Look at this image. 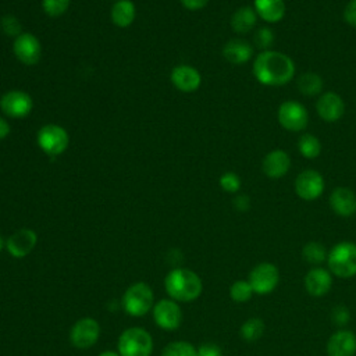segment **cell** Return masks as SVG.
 Here are the masks:
<instances>
[{"mask_svg": "<svg viewBox=\"0 0 356 356\" xmlns=\"http://www.w3.org/2000/svg\"><path fill=\"white\" fill-rule=\"evenodd\" d=\"M197 356H222V350L218 345L207 342L197 348Z\"/></svg>", "mask_w": 356, "mask_h": 356, "instance_id": "obj_36", "label": "cell"}, {"mask_svg": "<svg viewBox=\"0 0 356 356\" xmlns=\"http://www.w3.org/2000/svg\"><path fill=\"white\" fill-rule=\"evenodd\" d=\"M305 289L310 296L321 298L327 295L332 286V274L323 267H312L303 280Z\"/></svg>", "mask_w": 356, "mask_h": 356, "instance_id": "obj_15", "label": "cell"}, {"mask_svg": "<svg viewBox=\"0 0 356 356\" xmlns=\"http://www.w3.org/2000/svg\"><path fill=\"white\" fill-rule=\"evenodd\" d=\"M13 51L22 64L33 65L40 60L42 46L35 35L21 33L13 43Z\"/></svg>", "mask_w": 356, "mask_h": 356, "instance_id": "obj_14", "label": "cell"}, {"mask_svg": "<svg viewBox=\"0 0 356 356\" xmlns=\"http://www.w3.org/2000/svg\"><path fill=\"white\" fill-rule=\"evenodd\" d=\"M328 202L331 210L341 217H350L356 213V195L349 188H335L331 192Z\"/></svg>", "mask_w": 356, "mask_h": 356, "instance_id": "obj_20", "label": "cell"}, {"mask_svg": "<svg viewBox=\"0 0 356 356\" xmlns=\"http://www.w3.org/2000/svg\"><path fill=\"white\" fill-rule=\"evenodd\" d=\"M224 58L231 64H245L253 56V47L242 39H231L222 47Z\"/></svg>", "mask_w": 356, "mask_h": 356, "instance_id": "obj_21", "label": "cell"}, {"mask_svg": "<svg viewBox=\"0 0 356 356\" xmlns=\"http://www.w3.org/2000/svg\"><path fill=\"white\" fill-rule=\"evenodd\" d=\"M32 97L22 90H10L0 99L1 111L11 118H24L32 110Z\"/></svg>", "mask_w": 356, "mask_h": 356, "instance_id": "obj_11", "label": "cell"}, {"mask_svg": "<svg viewBox=\"0 0 356 356\" xmlns=\"http://www.w3.org/2000/svg\"><path fill=\"white\" fill-rule=\"evenodd\" d=\"M274 43V32L267 28V26H261L254 33V44L261 50H270V47Z\"/></svg>", "mask_w": 356, "mask_h": 356, "instance_id": "obj_31", "label": "cell"}, {"mask_svg": "<svg viewBox=\"0 0 356 356\" xmlns=\"http://www.w3.org/2000/svg\"><path fill=\"white\" fill-rule=\"evenodd\" d=\"M97 356H120V353L114 352V350H103Z\"/></svg>", "mask_w": 356, "mask_h": 356, "instance_id": "obj_41", "label": "cell"}, {"mask_svg": "<svg viewBox=\"0 0 356 356\" xmlns=\"http://www.w3.org/2000/svg\"><path fill=\"white\" fill-rule=\"evenodd\" d=\"M4 248H6V241H4V238L0 235V252H1Z\"/></svg>", "mask_w": 356, "mask_h": 356, "instance_id": "obj_42", "label": "cell"}, {"mask_svg": "<svg viewBox=\"0 0 356 356\" xmlns=\"http://www.w3.org/2000/svg\"><path fill=\"white\" fill-rule=\"evenodd\" d=\"M248 281L252 285L254 293L257 295L271 293L280 284L278 267L268 261L259 263L250 270Z\"/></svg>", "mask_w": 356, "mask_h": 356, "instance_id": "obj_7", "label": "cell"}, {"mask_svg": "<svg viewBox=\"0 0 356 356\" xmlns=\"http://www.w3.org/2000/svg\"><path fill=\"white\" fill-rule=\"evenodd\" d=\"M291 168V157L285 150L275 149L267 153L261 161V170L268 178L277 179L286 175Z\"/></svg>", "mask_w": 356, "mask_h": 356, "instance_id": "obj_18", "label": "cell"}, {"mask_svg": "<svg viewBox=\"0 0 356 356\" xmlns=\"http://www.w3.org/2000/svg\"><path fill=\"white\" fill-rule=\"evenodd\" d=\"M254 11L263 21L274 24L284 18L285 3L284 0H254Z\"/></svg>", "mask_w": 356, "mask_h": 356, "instance_id": "obj_22", "label": "cell"}, {"mask_svg": "<svg viewBox=\"0 0 356 356\" xmlns=\"http://www.w3.org/2000/svg\"><path fill=\"white\" fill-rule=\"evenodd\" d=\"M1 26L3 31L8 35V36H19L21 35V22L14 17V15H7L1 19Z\"/></svg>", "mask_w": 356, "mask_h": 356, "instance_id": "obj_35", "label": "cell"}, {"mask_svg": "<svg viewBox=\"0 0 356 356\" xmlns=\"http://www.w3.org/2000/svg\"><path fill=\"white\" fill-rule=\"evenodd\" d=\"M121 303L127 314L142 317L153 309L154 293L146 282H135L125 289Z\"/></svg>", "mask_w": 356, "mask_h": 356, "instance_id": "obj_5", "label": "cell"}, {"mask_svg": "<svg viewBox=\"0 0 356 356\" xmlns=\"http://www.w3.org/2000/svg\"><path fill=\"white\" fill-rule=\"evenodd\" d=\"M232 204L238 211L245 213L250 209V197L248 195H236L232 200Z\"/></svg>", "mask_w": 356, "mask_h": 356, "instance_id": "obj_38", "label": "cell"}, {"mask_svg": "<svg viewBox=\"0 0 356 356\" xmlns=\"http://www.w3.org/2000/svg\"><path fill=\"white\" fill-rule=\"evenodd\" d=\"M171 82L178 90L189 93L195 92L200 86L202 76L196 68L186 64H181L172 68Z\"/></svg>", "mask_w": 356, "mask_h": 356, "instance_id": "obj_19", "label": "cell"}, {"mask_svg": "<svg viewBox=\"0 0 356 356\" xmlns=\"http://www.w3.org/2000/svg\"><path fill=\"white\" fill-rule=\"evenodd\" d=\"M257 22V14L253 7L243 6L238 8L231 17V28L234 32L243 35L250 32Z\"/></svg>", "mask_w": 356, "mask_h": 356, "instance_id": "obj_23", "label": "cell"}, {"mask_svg": "<svg viewBox=\"0 0 356 356\" xmlns=\"http://www.w3.org/2000/svg\"><path fill=\"white\" fill-rule=\"evenodd\" d=\"M327 256L328 252L325 246L317 241H310L302 248V257L310 266L318 267L321 263L327 261Z\"/></svg>", "mask_w": 356, "mask_h": 356, "instance_id": "obj_25", "label": "cell"}, {"mask_svg": "<svg viewBox=\"0 0 356 356\" xmlns=\"http://www.w3.org/2000/svg\"><path fill=\"white\" fill-rule=\"evenodd\" d=\"M331 321L339 328H345L350 321V312L345 305H337L331 310Z\"/></svg>", "mask_w": 356, "mask_h": 356, "instance_id": "obj_33", "label": "cell"}, {"mask_svg": "<svg viewBox=\"0 0 356 356\" xmlns=\"http://www.w3.org/2000/svg\"><path fill=\"white\" fill-rule=\"evenodd\" d=\"M135 6L131 0H118L111 8V21L120 28L129 26L135 19Z\"/></svg>", "mask_w": 356, "mask_h": 356, "instance_id": "obj_24", "label": "cell"}, {"mask_svg": "<svg viewBox=\"0 0 356 356\" xmlns=\"http://www.w3.org/2000/svg\"><path fill=\"white\" fill-rule=\"evenodd\" d=\"M343 19L353 28H356V0H350L343 11Z\"/></svg>", "mask_w": 356, "mask_h": 356, "instance_id": "obj_37", "label": "cell"}, {"mask_svg": "<svg viewBox=\"0 0 356 356\" xmlns=\"http://www.w3.org/2000/svg\"><path fill=\"white\" fill-rule=\"evenodd\" d=\"M161 356H197V348L188 341H174L164 346Z\"/></svg>", "mask_w": 356, "mask_h": 356, "instance_id": "obj_29", "label": "cell"}, {"mask_svg": "<svg viewBox=\"0 0 356 356\" xmlns=\"http://www.w3.org/2000/svg\"><path fill=\"white\" fill-rule=\"evenodd\" d=\"M317 114L327 122L338 121L345 113V103L342 97L335 92H325L320 95L316 103Z\"/></svg>", "mask_w": 356, "mask_h": 356, "instance_id": "obj_17", "label": "cell"}, {"mask_svg": "<svg viewBox=\"0 0 356 356\" xmlns=\"http://www.w3.org/2000/svg\"><path fill=\"white\" fill-rule=\"evenodd\" d=\"M181 3L185 8L195 11V10L203 8L209 3V0H181Z\"/></svg>", "mask_w": 356, "mask_h": 356, "instance_id": "obj_39", "label": "cell"}, {"mask_svg": "<svg viewBox=\"0 0 356 356\" xmlns=\"http://www.w3.org/2000/svg\"><path fill=\"white\" fill-rule=\"evenodd\" d=\"M327 356H355L356 355V335L353 331L339 328L327 341Z\"/></svg>", "mask_w": 356, "mask_h": 356, "instance_id": "obj_16", "label": "cell"}, {"mask_svg": "<svg viewBox=\"0 0 356 356\" xmlns=\"http://www.w3.org/2000/svg\"><path fill=\"white\" fill-rule=\"evenodd\" d=\"M117 352L120 356H150L153 338L145 328L129 327L120 334Z\"/></svg>", "mask_w": 356, "mask_h": 356, "instance_id": "obj_4", "label": "cell"}, {"mask_svg": "<svg viewBox=\"0 0 356 356\" xmlns=\"http://www.w3.org/2000/svg\"><path fill=\"white\" fill-rule=\"evenodd\" d=\"M153 320L156 325L165 331H174L181 325L182 312L178 302L168 299H161L154 303L153 309Z\"/></svg>", "mask_w": 356, "mask_h": 356, "instance_id": "obj_10", "label": "cell"}, {"mask_svg": "<svg viewBox=\"0 0 356 356\" xmlns=\"http://www.w3.org/2000/svg\"><path fill=\"white\" fill-rule=\"evenodd\" d=\"M266 331V324L260 317H250L242 323L239 328V335L246 342L259 341Z\"/></svg>", "mask_w": 356, "mask_h": 356, "instance_id": "obj_26", "label": "cell"}, {"mask_svg": "<svg viewBox=\"0 0 356 356\" xmlns=\"http://www.w3.org/2000/svg\"><path fill=\"white\" fill-rule=\"evenodd\" d=\"M331 274L338 278H352L356 275V243L342 241L337 243L327 256Z\"/></svg>", "mask_w": 356, "mask_h": 356, "instance_id": "obj_3", "label": "cell"}, {"mask_svg": "<svg viewBox=\"0 0 356 356\" xmlns=\"http://www.w3.org/2000/svg\"><path fill=\"white\" fill-rule=\"evenodd\" d=\"M164 288L172 300L188 303L202 295L203 282L195 271L185 267H175L167 273Z\"/></svg>", "mask_w": 356, "mask_h": 356, "instance_id": "obj_2", "label": "cell"}, {"mask_svg": "<svg viewBox=\"0 0 356 356\" xmlns=\"http://www.w3.org/2000/svg\"><path fill=\"white\" fill-rule=\"evenodd\" d=\"M10 134V125L8 122L0 117V140L4 139Z\"/></svg>", "mask_w": 356, "mask_h": 356, "instance_id": "obj_40", "label": "cell"}, {"mask_svg": "<svg viewBox=\"0 0 356 356\" xmlns=\"http://www.w3.org/2000/svg\"><path fill=\"white\" fill-rule=\"evenodd\" d=\"M100 337V325L92 317H82L74 323L70 331V342L78 349L92 348Z\"/></svg>", "mask_w": 356, "mask_h": 356, "instance_id": "obj_9", "label": "cell"}, {"mask_svg": "<svg viewBox=\"0 0 356 356\" xmlns=\"http://www.w3.org/2000/svg\"><path fill=\"white\" fill-rule=\"evenodd\" d=\"M324 191V178L316 170H305L295 179V192L303 200H316Z\"/></svg>", "mask_w": 356, "mask_h": 356, "instance_id": "obj_12", "label": "cell"}, {"mask_svg": "<svg viewBox=\"0 0 356 356\" xmlns=\"http://www.w3.org/2000/svg\"><path fill=\"white\" fill-rule=\"evenodd\" d=\"M299 153L306 159H316L321 153V143L317 136L312 134H305L298 140Z\"/></svg>", "mask_w": 356, "mask_h": 356, "instance_id": "obj_28", "label": "cell"}, {"mask_svg": "<svg viewBox=\"0 0 356 356\" xmlns=\"http://www.w3.org/2000/svg\"><path fill=\"white\" fill-rule=\"evenodd\" d=\"M323 86H324L323 78L316 72H303L298 78V89L305 96L320 95L323 90Z\"/></svg>", "mask_w": 356, "mask_h": 356, "instance_id": "obj_27", "label": "cell"}, {"mask_svg": "<svg viewBox=\"0 0 356 356\" xmlns=\"http://www.w3.org/2000/svg\"><path fill=\"white\" fill-rule=\"evenodd\" d=\"M254 78L267 86H282L295 75V64L292 58L281 51H260L253 61Z\"/></svg>", "mask_w": 356, "mask_h": 356, "instance_id": "obj_1", "label": "cell"}, {"mask_svg": "<svg viewBox=\"0 0 356 356\" xmlns=\"http://www.w3.org/2000/svg\"><path fill=\"white\" fill-rule=\"evenodd\" d=\"M220 186L228 192V193H236L241 188V178L232 172V171H228V172H224L221 177H220Z\"/></svg>", "mask_w": 356, "mask_h": 356, "instance_id": "obj_34", "label": "cell"}, {"mask_svg": "<svg viewBox=\"0 0 356 356\" xmlns=\"http://www.w3.org/2000/svg\"><path fill=\"white\" fill-rule=\"evenodd\" d=\"M70 1L71 0H43L42 7L49 17H58L67 11Z\"/></svg>", "mask_w": 356, "mask_h": 356, "instance_id": "obj_32", "label": "cell"}, {"mask_svg": "<svg viewBox=\"0 0 356 356\" xmlns=\"http://www.w3.org/2000/svg\"><path fill=\"white\" fill-rule=\"evenodd\" d=\"M277 118L280 125L291 132L303 131L309 124V113L303 104L295 100H286L278 107Z\"/></svg>", "mask_w": 356, "mask_h": 356, "instance_id": "obj_8", "label": "cell"}, {"mask_svg": "<svg viewBox=\"0 0 356 356\" xmlns=\"http://www.w3.org/2000/svg\"><path fill=\"white\" fill-rule=\"evenodd\" d=\"M68 132L56 124L43 125L38 132V145L49 156L56 157L64 153L68 147Z\"/></svg>", "mask_w": 356, "mask_h": 356, "instance_id": "obj_6", "label": "cell"}, {"mask_svg": "<svg viewBox=\"0 0 356 356\" xmlns=\"http://www.w3.org/2000/svg\"><path fill=\"white\" fill-rule=\"evenodd\" d=\"M253 288L249 281L238 280L229 286V298L236 303H246L253 296Z\"/></svg>", "mask_w": 356, "mask_h": 356, "instance_id": "obj_30", "label": "cell"}, {"mask_svg": "<svg viewBox=\"0 0 356 356\" xmlns=\"http://www.w3.org/2000/svg\"><path fill=\"white\" fill-rule=\"evenodd\" d=\"M38 235L31 228H21L6 239V249L14 259L26 257L36 246Z\"/></svg>", "mask_w": 356, "mask_h": 356, "instance_id": "obj_13", "label": "cell"}]
</instances>
